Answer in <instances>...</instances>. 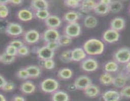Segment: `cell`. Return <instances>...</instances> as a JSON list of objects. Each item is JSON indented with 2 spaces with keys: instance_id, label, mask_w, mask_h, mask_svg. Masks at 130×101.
Masks as SVG:
<instances>
[{
  "instance_id": "31",
  "label": "cell",
  "mask_w": 130,
  "mask_h": 101,
  "mask_svg": "<svg viewBox=\"0 0 130 101\" xmlns=\"http://www.w3.org/2000/svg\"><path fill=\"white\" fill-rule=\"evenodd\" d=\"M15 61V56H11L6 54L5 52L0 54V62L3 64H10Z\"/></svg>"
},
{
  "instance_id": "40",
  "label": "cell",
  "mask_w": 130,
  "mask_h": 101,
  "mask_svg": "<svg viewBox=\"0 0 130 101\" xmlns=\"http://www.w3.org/2000/svg\"><path fill=\"white\" fill-rule=\"evenodd\" d=\"M55 63L53 59H47L43 62V67L46 69H49V70L53 69L55 68Z\"/></svg>"
},
{
  "instance_id": "24",
  "label": "cell",
  "mask_w": 130,
  "mask_h": 101,
  "mask_svg": "<svg viewBox=\"0 0 130 101\" xmlns=\"http://www.w3.org/2000/svg\"><path fill=\"white\" fill-rule=\"evenodd\" d=\"M93 11L95 13L99 15H105L110 12L109 5H104L100 1L96 2Z\"/></svg>"
},
{
  "instance_id": "51",
  "label": "cell",
  "mask_w": 130,
  "mask_h": 101,
  "mask_svg": "<svg viewBox=\"0 0 130 101\" xmlns=\"http://www.w3.org/2000/svg\"><path fill=\"white\" fill-rule=\"evenodd\" d=\"M0 101H6L5 97L1 93H0Z\"/></svg>"
},
{
  "instance_id": "8",
  "label": "cell",
  "mask_w": 130,
  "mask_h": 101,
  "mask_svg": "<svg viewBox=\"0 0 130 101\" xmlns=\"http://www.w3.org/2000/svg\"><path fill=\"white\" fill-rule=\"evenodd\" d=\"M119 37H120V34L119 32L116 31L110 28L105 30L102 35V39L104 41L109 44L118 41Z\"/></svg>"
},
{
  "instance_id": "2",
  "label": "cell",
  "mask_w": 130,
  "mask_h": 101,
  "mask_svg": "<svg viewBox=\"0 0 130 101\" xmlns=\"http://www.w3.org/2000/svg\"><path fill=\"white\" fill-rule=\"evenodd\" d=\"M41 90L44 93H53L59 88V83L53 78H47L43 80L40 84Z\"/></svg>"
},
{
  "instance_id": "43",
  "label": "cell",
  "mask_w": 130,
  "mask_h": 101,
  "mask_svg": "<svg viewBox=\"0 0 130 101\" xmlns=\"http://www.w3.org/2000/svg\"><path fill=\"white\" fill-rule=\"evenodd\" d=\"M45 45L47 47L49 48L50 49L53 50V51H55V50H56L57 49H58V47H60L59 44H58L57 41H52L50 42H47L46 43Z\"/></svg>"
},
{
  "instance_id": "21",
  "label": "cell",
  "mask_w": 130,
  "mask_h": 101,
  "mask_svg": "<svg viewBox=\"0 0 130 101\" xmlns=\"http://www.w3.org/2000/svg\"><path fill=\"white\" fill-rule=\"evenodd\" d=\"M96 2L92 0H84L81 1L80 10L85 13H88L94 10Z\"/></svg>"
},
{
  "instance_id": "34",
  "label": "cell",
  "mask_w": 130,
  "mask_h": 101,
  "mask_svg": "<svg viewBox=\"0 0 130 101\" xmlns=\"http://www.w3.org/2000/svg\"><path fill=\"white\" fill-rule=\"evenodd\" d=\"M60 59L62 62L64 63H68L72 61V57H71V50L67 49L62 53L59 57Z\"/></svg>"
},
{
  "instance_id": "7",
  "label": "cell",
  "mask_w": 130,
  "mask_h": 101,
  "mask_svg": "<svg viewBox=\"0 0 130 101\" xmlns=\"http://www.w3.org/2000/svg\"><path fill=\"white\" fill-rule=\"evenodd\" d=\"M40 37L41 35L38 30L30 29L24 33V40L28 44H34L39 41Z\"/></svg>"
},
{
  "instance_id": "33",
  "label": "cell",
  "mask_w": 130,
  "mask_h": 101,
  "mask_svg": "<svg viewBox=\"0 0 130 101\" xmlns=\"http://www.w3.org/2000/svg\"><path fill=\"white\" fill-rule=\"evenodd\" d=\"M50 15L48 10H42L36 11L34 13V16L36 17L37 18L41 20H44L45 21L48 16Z\"/></svg>"
},
{
  "instance_id": "28",
  "label": "cell",
  "mask_w": 130,
  "mask_h": 101,
  "mask_svg": "<svg viewBox=\"0 0 130 101\" xmlns=\"http://www.w3.org/2000/svg\"><path fill=\"white\" fill-rule=\"evenodd\" d=\"M104 71L106 73H115L119 69V66H118V63H116L114 61H108L105 64L104 66Z\"/></svg>"
},
{
  "instance_id": "19",
  "label": "cell",
  "mask_w": 130,
  "mask_h": 101,
  "mask_svg": "<svg viewBox=\"0 0 130 101\" xmlns=\"http://www.w3.org/2000/svg\"><path fill=\"white\" fill-rule=\"evenodd\" d=\"M84 93L86 96L90 98H95L100 94V88L96 85L91 83L84 90Z\"/></svg>"
},
{
  "instance_id": "30",
  "label": "cell",
  "mask_w": 130,
  "mask_h": 101,
  "mask_svg": "<svg viewBox=\"0 0 130 101\" xmlns=\"http://www.w3.org/2000/svg\"><path fill=\"white\" fill-rule=\"evenodd\" d=\"M123 8V4L119 1H112L109 5V11L113 13H119Z\"/></svg>"
},
{
  "instance_id": "36",
  "label": "cell",
  "mask_w": 130,
  "mask_h": 101,
  "mask_svg": "<svg viewBox=\"0 0 130 101\" xmlns=\"http://www.w3.org/2000/svg\"><path fill=\"white\" fill-rule=\"evenodd\" d=\"M9 15V9L7 5L0 4V18H5Z\"/></svg>"
},
{
  "instance_id": "39",
  "label": "cell",
  "mask_w": 130,
  "mask_h": 101,
  "mask_svg": "<svg viewBox=\"0 0 130 101\" xmlns=\"http://www.w3.org/2000/svg\"><path fill=\"white\" fill-rule=\"evenodd\" d=\"M30 53V49L26 45H23L22 47L17 49V55L21 56H25Z\"/></svg>"
},
{
  "instance_id": "45",
  "label": "cell",
  "mask_w": 130,
  "mask_h": 101,
  "mask_svg": "<svg viewBox=\"0 0 130 101\" xmlns=\"http://www.w3.org/2000/svg\"><path fill=\"white\" fill-rule=\"evenodd\" d=\"M6 82H7V81L6 80V79H5L2 75L0 74V88H1V89L3 88V87L5 85V83H6Z\"/></svg>"
},
{
  "instance_id": "1",
  "label": "cell",
  "mask_w": 130,
  "mask_h": 101,
  "mask_svg": "<svg viewBox=\"0 0 130 101\" xmlns=\"http://www.w3.org/2000/svg\"><path fill=\"white\" fill-rule=\"evenodd\" d=\"M83 49L90 56H96L101 54L105 49V44L102 40L92 38L86 40L83 44Z\"/></svg>"
},
{
  "instance_id": "38",
  "label": "cell",
  "mask_w": 130,
  "mask_h": 101,
  "mask_svg": "<svg viewBox=\"0 0 130 101\" xmlns=\"http://www.w3.org/2000/svg\"><path fill=\"white\" fill-rule=\"evenodd\" d=\"M121 97H124V98H130V85L126 86L121 88V91L119 92Z\"/></svg>"
},
{
  "instance_id": "27",
  "label": "cell",
  "mask_w": 130,
  "mask_h": 101,
  "mask_svg": "<svg viewBox=\"0 0 130 101\" xmlns=\"http://www.w3.org/2000/svg\"><path fill=\"white\" fill-rule=\"evenodd\" d=\"M84 25L89 29H92L96 27L98 24V20L93 15H87L84 20Z\"/></svg>"
},
{
  "instance_id": "53",
  "label": "cell",
  "mask_w": 130,
  "mask_h": 101,
  "mask_svg": "<svg viewBox=\"0 0 130 101\" xmlns=\"http://www.w3.org/2000/svg\"><path fill=\"white\" fill-rule=\"evenodd\" d=\"M129 12H130V9H129Z\"/></svg>"
},
{
  "instance_id": "25",
  "label": "cell",
  "mask_w": 130,
  "mask_h": 101,
  "mask_svg": "<svg viewBox=\"0 0 130 101\" xmlns=\"http://www.w3.org/2000/svg\"><path fill=\"white\" fill-rule=\"evenodd\" d=\"M29 78H36L40 76L41 73L40 67L36 65H30L25 68Z\"/></svg>"
},
{
  "instance_id": "11",
  "label": "cell",
  "mask_w": 130,
  "mask_h": 101,
  "mask_svg": "<svg viewBox=\"0 0 130 101\" xmlns=\"http://www.w3.org/2000/svg\"><path fill=\"white\" fill-rule=\"evenodd\" d=\"M36 54L40 60L46 61L47 59H53L55 56V51L51 50L44 45L42 47L38 48L36 50Z\"/></svg>"
},
{
  "instance_id": "48",
  "label": "cell",
  "mask_w": 130,
  "mask_h": 101,
  "mask_svg": "<svg viewBox=\"0 0 130 101\" xmlns=\"http://www.w3.org/2000/svg\"><path fill=\"white\" fill-rule=\"evenodd\" d=\"M125 69L126 71V74H130V61L126 64Z\"/></svg>"
},
{
  "instance_id": "9",
  "label": "cell",
  "mask_w": 130,
  "mask_h": 101,
  "mask_svg": "<svg viewBox=\"0 0 130 101\" xmlns=\"http://www.w3.org/2000/svg\"><path fill=\"white\" fill-rule=\"evenodd\" d=\"M60 35V34L57 29H48L43 32L42 38L45 43H47L52 41H57L59 39Z\"/></svg>"
},
{
  "instance_id": "26",
  "label": "cell",
  "mask_w": 130,
  "mask_h": 101,
  "mask_svg": "<svg viewBox=\"0 0 130 101\" xmlns=\"http://www.w3.org/2000/svg\"><path fill=\"white\" fill-rule=\"evenodd\" d=\"M57 76L60 79L69 80L72 78L73 76V71L72 69H69V68H62L58 71Z\"/></svg>"
},
{
  "instance_id": "23",
  "label": "cell",
  "mask_w": 130,
  "mask_h": 101,
  "mask_svg": "<svg viewBox=\"0 0 130 101\" xmlns=\"http://www.w3.org/2000/svg\"><path fill=\"white\" fill-rule=\"evenodd\" d=\"M79 18L80 14L78 12L75 11H69L64 14L63 18L65 21L68 22V23H71L77 22Z\"/></svg>"
},
{
  "instance_id": "22",
  "label": "cell",
  "mask_w": 130,
  "mask_h": 101,
  "mask_svg": "<svg viewBox=\"0 0 130 101\" xmlns=\"http://www.w3.org/2000/svg\"><path fill=\"white\" fill-rule=\"evenodd\" d=\"M68 93L62 90H57L52 93V101H69Z\"/></svg>"
},
{
  "instance_id": "16",
  "label": "cell",
  "mask_w": 130,
  "mask_h": 101,
  "mask_svg": "<svg viewBox=\"0 0 130 101\" xmlns=\"http://www.w3.org/2000/svg\"><path fill=\"white\" fill-rule=\"evenodd\" d=\"M102 97L104 101H119L121 97L119 92L114 90H109L104 92Z\"/></svg>"
},
{
  "instance_id": "49",
  "label": "cell",
  "mask_w": 130,
  "mask_h": 101,
  "mask_svg": "<svg viewBox=\"0 0 130 101\" xmlns=\"http://www.w3.org/2000/svg\"><path fill=\"white\" fill-rule=\"evenodd\" d=\"M100 2L104 4V5H110V4L111 3L112 1H110V0H101V1H100Z\"/></svg>"
},
{
  "instance_id": "4",
  "label": "cell",
  "mask_w": 130,
  "mask_h": 101,
  "mask_svg": "<svg viewBox=\"0 0 130 101\" xmlns=\"http://www.w3.org/2000/svg\"><path fill=\"white\" fill-rule=\"evenodd\" d=\"M81 32V27L77 22L68 23L64 28L63 33L71 38L79 36Z\"/></svg>"
},
{
  "instance_id": "46",
  "label": "cell",
  "mask_w": 130,
  "mask_h": 101,
  "mask_svg": "<svg viewBox=\"0 0 130 101\" xmlns=\"http://www.w3.org/2000/svg\"><path fill=\"white\" fill-rule=\"evenodd\" d=\"M13 101H25V98L22 96L15 95L13 98Z\"/></svg>"
},
{
  "instance_id": "41",
  "label": "cell",
  "mask_w": 130,
  "mask_h": 101,
  "mask_svg": "<svg viewBox=\"0 0 130 101\" xmlns=\"http://www.w3.org/2000/svg\"><path fill=\"white\" fill-rule=\"evenodd\" d=\"M5 53L11 56H16L17 55V49L12 45H8L5 49Z\"/></svg>"
},
{
  "instance_id": "15",
  "label": "cell",
  "mask_w": 130,
  "mask_h": 101,
  "mask_svg": "<svg viewBox=\"0 0 130 101\" xmlns=\"http://www.w3.org/2000/svg\"><path fill=\"white\" fill-rule=\"evenodd\" d=\"M128 78L125 73H120L116 77H114L112 85L118 88H123L126 85Z\"/></svg>"
},
{
  "instance_id": "13",
  "label": "cell",
  "mask_w": 130,
  "mask_h": 101,
  "mask_svg": "<svg viewBox=\"0 0 130 101\" xmlns=\"http://www.w3.org/2000/svg\"><path fill=\"white\" fill-rule=\"evenodd\" d=\"M87 54L84 49L81 47H76L71 50L72 61L80 62L86 59Z\"/></svg>"
},
{
  "instance_id": "47",
  "label": "cell",
  "mask_w": 130,
  "mask_h": 101,
  "mask_svg": "<svg viewBox=\"0 0 130 101\" xmlns=\"http://www.w3.org/2000/svg\"><path fill=\"white\" fill-rule=\"evenodd\" d=\"M23 1L22 0H11L9 1V3H11L14 5H20L22 3Z\"/></svg>"
},
{
  "instance_id": "29",
  "label": "cell",
  "mask_w": 130,
  "mask_h": 101,
  "mask_svg": "<svg viewBox=\"0 0 130 101\" xmlns=\"http://www.w3.org/2000/svg\"><path fill=\"white\" fill-rule=\"evenodd\" d=\"M113 79L114 77H112V75L110 73H106V72L102 74L99 77L100 82L104 85H110L112 84Z\"/></svg>"
},
{
  "instance_id": "52",
  "label": "cell",
  "mask_w": 130,
  "mask_h": 101,
  "mask_svg": "<svg viewBox=\"0 0 130 101\" xmlns=\"http://www.w3.org/2000/svg\"><path fill=\"white\" fill-rule=\"evenodd\" d=\"M8 3H9V1H0V4H2V5H7V4Z\"/></svg>"
},
{
  "instance_id": "12",
  "label": "cell",
  "mask_w": 130,
  "mask_h": 101,
  "mask_svg": "<svg viewBox=\"0 0 130 101\" xmlns=\"http://www.w3.org/2000/svg\"><path fill=\"white\" fill-rule=\"evenodd\" d=\"M17 18L19 20L22 21H31L34 18V13L27 8L20 9L17 12Z\"/></svg>"
},
{
  "instance_id": "14",
  "label": "cell",
  "mask_w": 130,
  "mask_h": 101,
  "mask_svg": "<svg viewBox=\"0 0 130 101\" xmlns=\"http://www.w3.org/2000/svg\"><path fill=\"white\" fill-rule=\"evenodd\" d=\"M48 29H57L62 25V20L57 15H50L48 18L44 21Z\"/></svg>"
},
{
  "instance_id": "35",
  "label": "cell",
  "mask_w": 130,
  "mask_h": 101,
  "mask_svg": "<svg viewBox=\"0 0 130 101\" xmlns=\"http://www.w3.org/2000/svg\"><path fill=\"white\" fill-rule=\"evenodd\" d=\"M64 4L66 6L72 8H76L80 6L81 1L79 0H66Z\"/></svg>"
},
{
  "instance_id": "6",
  "label": "cell",
  "mask_w": 130,
  "mask_h": 101,
  "mask_svg": "<svg viewBox=\"0 0 130 101\" xmlns=\"http://www.w3.org/2000/svg\"><path fill=\"white\" fill-rule=\"evenodd\" d=\"M81 68L86 72L95 71L99 68V63L93 58H88L81 61Z\"/></svg>"
},
{
  "instance_id": "20",
  "label": "cell",
  "mask_w": 130,
  "mask_h": 101,
  "mask_svg": "<svg viewBox=\"0 0 130 101\" xmlns=\"http://www.w3.org/2000/svg\"><path fill=\"white\" fill-rule=\"evenodd\" d=\"M30 6L34 11L48 10L49 3L46 0H33L30 2Z\"/></svg>"
},
{
  "instance_id": "3",
  "label": "cell",
  "mask_w": 130,
  "mask_h": 101,
  "mask_svg": "<svg viewBox=\"0 0 130 101\" xmlns=\"http://www.w3.org/2000/svg\"><path fill=\"white\" fill-rule=\"evenodd\" d=\"M114 61L121 64H126L130 61V49L122 47L118 49L114 54Z\"/></svg>"
},
{
  "instance_id": "5",
  "label": "cell",
  "mask_w": 130,
  "mask_h": 101,
  "mask_svg": "<svg viewBox=\"0 0 130 101\" xmlns=\"http://www.w3.org/2000/svg\"><path fill=\"white\" fill-rule=\"evenodd\" d=\"M5 32L10 36L17 37L24 33V29L22 26L18 23L10 22L6 25Z\"/></svg>"
},
{
  "instance_id": "18",
  "label": "cell",
  "mask_w": 130,
  "mask_h": 101,
  "mask_svg": "<svg viewBox=\"0 0 130 101\" xmlns=\"http://www.w3.org/2000/svg\"><path fill=\"white\" fill-rule=\"evenodd\" d=\"M20 91L24 94H31L36 90V85L31 81L24 82L20 86Z\"/></svg>"
},
{
  "instance_id": "37",
  "label": "cell",
  "mask_w": 130,
  "mask_h": 101,
  "mask_svg": "<svg viewBox=\"0 0 130 101\" xmlns=\"http://www.w3.org/2000/svg\"><path fill=\"white\" fill-rule=\"evenodd\" d=\"M17 77L22 80H27L29 78V74L25 68H21L17 72Z\"/></svg>"
},
{
  "instance_id": "17",
  "label": "cell",
  "mask_w": 130,
  "mask_h": 101,
  "mask_svg": "<svg viewBox=\"0 0 130 101\" xmlns=\"http://www.w3.org/2000/svg\"><path fill=\"white\" fill-rule=\"evenodd\" d=\"M125 20L123 18L121 17L114 18V19L112 20L110 23V29L118 32L123 30L124 29V27H125Z\"/></svg>"
},
{
  "instance_id": "10",
  "label": "cell",
  "mask_w": 130,
  "mask_h": 101,
  "mask_svg": "<svg viewBox=\"0 0 130 101\" xmlns=\"http://www.w3.org/2000/svg\"><path fill=\"white\" fill-rule=\"evenodd\" d=\"M91 83H92V82H91V78L86 75L79 76L76 78L74 82V85L76 87V89L81 90H84Z\"/></svg>"
},
{
  "instance_id": "32",
  "label": "cell",
  "mask_w": 130,
  "mask_h": 101,
  "mask_svg": "<svg viewBox=\"0 0 130 101\" xmlns=\"http://www.w3.org/2000/svg\"><path fill=\"white\" fill-rule=\"evenodd\" d=\"M57 42L60 46H68L72 43V38L63 34L60 35Z\"/></svg>"
},
{
  "instance_id": "44",
  "label": "cell",
  "mask_w": 130,
  "mask_h": 101,
  "mask_svg": "<svg viewBox=\"0 0 130 101\" xmlns=\"http://www.w3.org/2000/svg\"><path fill=\"white\" fill-rule=\"evenodd\" d=\"M9 45H12V46L15 47L17 49H19L20 47H22L23 45H24V42L22 41L21 40H19V39H15V40H11L10 42Z\"/></svg>"
},
{
  "instance_id": "42",
  "label": "cell",
  "mask_w": 130,
  "mask_h": 101,
  "mask_svg": "<svg viewBox=\"0 0 130 101\" xmlns=\"http://www.w3.org/2000/svg\"><path fill=\"white\" fill-rule=\"evenodd\" d=\"M15 88V85L13 82H6V83H5V85L3 87V88H1V90H3L4 92H12Z\"/></svg>"
},
{
  "instance_id": "50",
  "label": "cell",
  "mask_w": 130,
  "mask_h": 101,
  "mask_svg": "<svg viewBox=\"0 0 130 101\" xmlns=\"http://www.w3.org/2000/svg\"><path fill=\"white\" fill-rule=\"evenodd\" d=\"M68 89L71 91H73L74 90H76V87H75V85L73 83V84L69 85L68 86Z\"/></svg>"
}]
</instances>
